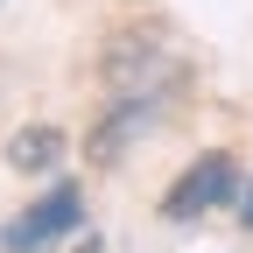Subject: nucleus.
<instances>
[{
  "instance_id": "7ed1b4c3",
  "label": "nucleus",
  "mask_w": 253,
  "mask_h": 253,
  "mask_svg": "<svg viewBox=\"0 0 253 253\" xmlns=\"http://www.w3.org/2000/svg\"><path fill=\"white\" fill-rule=\"evenodd\" d=\"M106 91H113V99L176 91L169 84V49L155 42V36H113V49H106Z\"/></svg>"
},
{
  "instance_id": "20e7f679",
  "label": "nucleus",
  "mask_w": 253,
  "mask_h": 253,
  "mask_svg": "<svg viewBox=\"0 0 253 253\" xmlns=\"http://www.w3.org/2000/svg\"><path fill=\"white\" fill-rule=\"evenodd\" d=\"M162 99H169V91H141V99H113V113H106L99 126H91V141H84V155H91V162H99V169H113L120 155L134 148V134H148V126L162 120Z\"/></svg>"
},
{
  "instance_id": "f257e3e1",
  "label": "nucleus",
  "mask_w": 253,
  "mask_h": 253,
  "mask_svg": "<svg viewBox=\"0 0 253 253\" xmlns=\"http://www.w3.org/2000/svg\"><path fill=\"white\" fill-rule=\"evenodd\" d=\"M239 197V162L225 148H211V155H197L176 183H169V197H162V218H176V225H190V218H204V211H218V204H232Z\"/></svg>"
},
{
  "instance_id": "0eeeda50",
  "label": "nucleus",
  "mask_w": 253,
  "mask_h": 253,
  "mask_svg": "<svg viewBox=\"0 0 253 253\" xmlns=\"http://www.w3.org/2000/svg\"><path fill=\"white\" fill-rule=\"evenodd\" d=\"M78 253H106V239H84V246H78Z\"/></svg>"
},
{
  "instance_id": "39448f33",
  "label": "nucleus",
  "mask_w": 253,
  "mask_h": 253,
  "mask_svg": "<svg viewBox=\"0 0 253 253\" xmlns=\"http://www.w3.org/2000/svg\"><path fill=\"white\" fill-rule=\"evenodd\" d=\"M56 162H63V126H49V120H28L7 141V169L14 176H49Z\"/></svg>"
},
{
  "instance_id": "f03ea898",
  "label": "nucleus",
  "mask_w": 253,
  "mask_h": 253,
  "mask_svg": "<svg viewBox=\"0 0 253 253\" xmlns=\"http://www.w3.org/2000/svg\"><path fill=\"white\" fill-rule=\"evenodd\" d=\"M78 225H84V197H78V183H56L49 197H36L28 211L7 218L0 246H7V253H42V246H56L63 232H78Z\"/></svg>"
},
{
  "instance_id": "423d86ee",
  "label": "nucleus",
  "mask_w": 253,
  "mask_h": 253,
  "mask_svg": "<svg viewBox=\"0 0 253 253\" xmlns=\"http://www.w3.org/2000/svg\"><path fill=\"white\" fill-rule=\"evenodd\" d=\"M239 225H246V232H253V183H246V190H239Z\"/></svg>"
}]
</instances>
